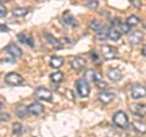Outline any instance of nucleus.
<instances>
[{
	"label": "nucleus",
	"mask_w": 146,
	"mask_h": 137,
	"mask_svg": "<svg viewBox=\"0 0 146 137\" xmlns=\"http://www.w3.org/2000/svg\"><path fill=\"white\" fill-rule=\"evenodd\" d=\"M50 65L54 68H60L63 65V58L60 56H52L51 60H50Z\"/></svg>",
	"instance_id": "21"
},
{
	"label": "nucleus",
	"mask_w": 146,
	"mask_h": 137,
	"mask_svg": "<svg viewBox=\"0 0 146 137\" xmlns=\"http://www.w3.org/2000/svg\"><path fill=\"white\" fill-rule=\"evenodd\" d=\"M107 78L111 81H119L122 79V72L118 69V68H111L107 72Z\"/></svg>",
	"instance_id": "8"
},
{
	"label": "nucleus",
	"mask_w": 146,
	"mask_h": 137,
	"mask_svg": "<svg viewBox=\"0 0 146 137\" xmlns=\"http://www.w3.org/2000/svg\"><path fill=\"white\" fill-rule=\"evenodd\" d=\"M45 36V39H46V41L50 44V45H52V46L55 47H60L61 46V43H60V40H57V39H55L54 36L51 34H49V33H45L44 34Z\"/></svg>",
	"instance_id": "19"
},
{
	"label": "nucleus",
	"mask_w": 146,
	"mask_h": 137,
	"mask_svg": "<svg viewBox=\"0 0 146 137\" xmlns=\"http://www.w3.org/2000/svg\"><path fill=\"white\" fill-rule=\"evenodd\" d=\"M6 7L3 5V3H0V17H4V16H6Z\"/></svg>",
	"instance_id": "30"
},
{
	"label": "nucleus",
	"mask_w": 146,
	"mask_h": 137,
	"mask_svg": "<svg viewBox=\"0 0 146 137\" xmlns=\"http://www.w3.org/2000/svg\"><path fill=\"white\" fill-rule=\"evenodd\" d=\"M84 66H85V60H84V58H82V57H74L72 60V67H73V69L80 70Z\"/></svg>",
	"instance_id": "15"
},
{
	"label": "nucleus",
	"mask_w": 146,
	"mask_h": 137,
	"mask_svg": "<svg viewBox=\"0 0 146 137\" xmlns=\"http://www.w3.org/2000/svg\"><path fill=\"white\" fill-rule=\"evenodd\" d=\"M107 32L108 30H105V29H100L99 32H98V34H96V38H98V40H106L107 39Z\"/></svg>",
	"instance_id": "27"
},
{
	"label": "nucleus",
	"mask_w": 146,
	"mask_h": 137,
	"mask_svg": "<svg viewBox=\"0 0 146 137\" xmlns=\"http://www.w3.org/2000/svg\"><path fill=\"white\" fill-rule=\"evenodd\" d=\"M5 83L12 86H17V85L23 84V78L20 74H17V73H9L5 76Z\"/></svg>",
	"instance_id": "4"
},
{
	"label": "nucleus",
	"mask_w": 146,
	"mask_h": 137,
	"mask_svg": "<svg viewBox=\"0 0 146 137\" xmlns=\"http://www.w3.org/2000/svg\"><path fill=\"white\" fill-rule=\"evenodd\" d=\"M101 52H102V57L107 61H111L117 56L116 49L112 47V46H108V45H104L102 49H101Z\"/></svg>",
	"instance_id": "6"
},
{
	"label": "nucleus",
	"mask_w": 146,
	"mask_h": 137,
	"mask_svg": "<svg viewBox=\"0 0 146 137\" xmlns=\"http://www.w3.org/2000/svg\"><path fill=\"white\" fill-rule=\"evenodd\" d=\"M0 32H9V28H7V27H5V26L0 24Z\"/></svg>",
	"instance_id": "34"
},
{
	"label": "nucleus",
	"mask_w": 146,
	"mask_h": 137,
	"mask_svg": "<svg viewBox=\"0 0 146 137\" xmlns=\"http://www.w3.org/2000/svg\"><path fill=\"white\" fill-rule=\"evenodd\" d=\"M121 30V33H124V34H127V33H129L130 32V27L128 26L127 23H121V26H119V28H118Z\"/></svg>",
	"instance_id": "28"
},
{
	"label": "nucleus",
	"mask_w": 146,
	"mask_h": 137,
	"mask_svg": "<svg viewBox=\"0 0 146 137\" xmlns=\"http://www.w3.org/2000/svg\"><path fill=\"white\" fill-rule=\"evenodd\" d=\"M113 124H115L116 126L118 127H121V129H127L128 127V117H127V114L124 112H117L115 115H113Z\"/></svg>",
	"instance_id": "2"
},
{
	"label": "nucleus",
	"mask_w": 146,
	"mask_h": 137,
	"mask_svg": "<svg viewBox=\"0 0 146 137\" xmlns=\"http://www.w3.org/2000/svg\"><path fill=\"white\" fill-rule=\"evenodd\" d=\"M143 55H144V56H146V46L143 47Z\"/></svg>",
	"instance_id": "35"
},
{
	"label": "nucleus",
	"mask_w": 146,
	"mask_h": 137,
	"mask_svg": "<svg viewBox=\"0 0 146 137\" xmlns=\"http://www.w3.org/2000/svg\"><path fill=\"white\" fill-rule=\"evenodd\" d=\"M144 38V35L139 30H133L129 34V43L130 44H139L141 41V39Z\"/></svg>",
	"instance_id": "13"
},
{
	"label": "nucleus",
	"mask_w": 146,
	"mask_h": 137,
	"mask_svg": "<svg viewBox=\"0 0 146 137\" xmlns=\"http://www.w3.org/2000/svg\"><path fill=\"white\" fill-rule=\"evenodd\" d=\"M130 111L136 115L144 117L146 114V106L145 104H133V106H130Z\"/></svg>",
	"instance_id": "14"
},
{
	"label": "nucleus",
	"mask_w": 146,
	"mask_h": 137,
	"mask_svg": "<svg viewBox=\"0 0 146 137\" xmlns=\"http://www.w3.org/2000/svg\"><path fill=\"white\" fill-rule=\"evenodd\" d=\"M1 108H3V102L0 101V111H1Z\"/></svg>",
	"instance_id": "36"
},
{
	"label": "nucleus",
	"mask_w": 146,
	"mask_h": 137,
	"mask_svg": "<svg viewBox=\"0 0 146 137\" xmlns=\"http://www.w3.org/2000/svg\"><path fill=\"white\" fill-rule=\"evenodd\" d=\"M27 113H28V108L27 107H25V106H18L17 108H16V114L20 118H26V115H27Z\"/></svg>",
	"instance_id": "22"
},
{
	"label": "nucleus",
	"mask_w": 146,
	"mask_h": 137,
	"mask_svg": "<svg viewBox=\"0 0 146 137\" xmlns=\"http://www.w3.org/2000/svg\"><path fill=\"white\" fill-rule=\"evenodd\" d=\"M84 79L86 81H90V83H99V81L102 80V78L94 69H86L84 73Z\"/></svg>",
	"instance_id": "7"
},
{
	"label": "nucleus",
	"mask_w": 146,
	"mask_h": 137,
	"mask_svg": "<svg viewBox=\"0 0 146 137\" xmlns=\"http://www.w3.org/2000/svg\"><path fill=\"white\" fill-rule=\"evenodd\" d=\"M35 97L42 101H46V102H51L52 101V92L45 88H38L35 90Z\"/></svg>",
	"instance_id": "3"
},
{
	"label": "nucleus",
	"mask_w": 146,
	"mask_h": 137,
	"mask_svg": "<svg viewBox=\"0 0 146 137\" xmlns=\"http://www.w3.org/2000/svg\"><path fill=\"white\" fill-rule=\"evenodd\" d=\"M98 97L102 103H110L115 98V94L111 92V91H102V92L99 94Z\"/></svg>",
	"instance_id": "11"
},
{
	"label": "nucleus",
	"mask_w": 146,
	"mask_h": 137,
	"mask_svg": "<svg viewBox=\"0 0 146 137\" xmlns=\"http://www.w3.org/2000/svg\"><path fill=\"white\" fill-rule=\"evenodd\" d=\"M130 96L133 99H139V98L146 97V88L145 86H141V85L133 86L131 91H130Z\"/></svg>",
	"instance_id": "5"
},
{
	"label": "nucleus",
	"mask_w": 146,
	"mask_h": 137,
	"mask_svg": "<svg viewBox=\"0 0 146 137\" xmlns=\"http://www.w3.org/2000/svg\"><path fill=\"white\" fill-rule=\"evenodd\" d=\"M139 17L138 16H129L127 18V24L129 26V27H134V26H138L139 24Z\"/></svg>",
	"instance_id": "23"
},
{
	"label": "nucleus",
	"mask_w": 146,
	"mask_h": 137,
	"mask_svg": "<svg viewBox=\"0 0 146 137\" xmlns=\"http://www.w3.org/2000/svg\"><path fill=\"white\" fill-rule=\"evenodd\" d=\"M121 36H122L121 30L118 28H115V27H111V28L108 29V32H107V38L113 40V41H117Z\"/></svg>",
	"instance_id": "12"
},
{
	"label": "nucleus",
	"mask_w": 146,
	"mask_h": 137,
	"mask_svg": "<svg viewBox=\"0 0 146 137\" xmlns=\"http://www.w3.org/2000/svg\"><path fill=\"white\" fill-rule=\"evenodd\" d=\"M99 6V3L96 1V0H90L89 3H86V7H89V9H93V10H95Z\"/></svg>",
	"instance_id": "29"
},
{
	"label": "nucleus",
	"mask_w": 146,
	"mask_h": 137,
	"mask_svg": "<svg viewBox=\"0 0 146 137\" xmlns=\"http://www.w3.org/2000/svg\"><path fill=\"white\" fill-rule=\"evenodd\" d=\"M17 39L20 40L21 43H23V44H27V45H29V46H32V47L34 46V41H33V39H32L31 36H28L27 34L20 33V34L17 35Z\"/></svg>",
	"instance_id": "16"
},
{
	"label": "nucleus",
	"mask_w": 146,
	"mask_h": 137,
	"mask_svg": "<svg viewBox=\"0 0 146 137\" xmlns=\"http://www.w3.org/2000/svg\"><path fill=\"white\" fill-rule=\"evenodd\" d=\"M28 11L29 10L27 7H16L12 10V15L16 16V17H23L28 13Z\"/></svg>",
	"instance_id": "20"
},
{
	"label": "nucleus",
	"mask_w": 146,
	"mask_h": 137,
	"mask_svg": "<svg viewBox=\"0 0 146 137\" xmlns=\"http://www.w3.org/2000/svg\"><path fill=\"white\" fill-rule=\"evenodd\" d=\"M28 113L32 115H40V114L44 113V107L40 103L34 102L28 107Z\"/></svg>",
	"instance_id": "9"
},
{
	"label": "nucleus",
	"mask_w": 146,
	"mask_h": 137,
	"mask_svg": "<svg viewBox=\"0 0 146 137\" xmlns=\"http://www.w3.org/2000/svg\"><path fill=\"white\" fill-rule=\"evenodd\" d=\"M91 58H94V61L95 62H98V60H99V57H98V55H96V52H91Z\"/></svg>",
	"instance_id": "33"
},
{
	"label": "nucleus",
	"mask_w": 146,
	"mask_h": 137,
	"mask_svg": "<svg viewBox=\"0 0 146 137\" xmlns=\"http://www.w3.org/2000/svg\"><path fill=\"white\" fill-rule=\"evenodd\" d=\"M76 89L78 91V95L80 97H88L90 94V86L88 84V81L83 79V78L76 81Z\"/></svg>",
	"instance_id": "1"
},
{
	"label": "nucleus",
	"mask_w": 146,
	"mask_h": 137,
	"mask_svg": "<svg viewBox=\"0 0 146 137\" xmlns=\"http://www.w3.org/2000/svg\"><path fill=\"white\" fill-rule=\"evenodd\" d=\"M133 126L136 131L141 132V134H146V121L143 120H134L133 121Z\"/></svg>",
	"instance_id": "17"
},
{
	"label": "nucleus",
	"mask_w": 146,
	"mask_h": 137,
	"mask_svg": "<svg viewBox=\"0 0 146 137\" xmlns=\"http://www.w3.org/2000/svg\"><path fill=\"white\" fill-rule=\"evenodd\" d=\"M6 1H9V0H0V3H6Z\"/></svg>",
	"instance_id": "37"
},
{
	"label": "nucleus",
	"mask_w": 146,
	"mask_h": 137,
	"mask_svg": "<svg viewBox=\"0 0 146 137\" xmlns=\"http://www.w3.org/2000/svg\"><path fill=\"white\" fill-rule=\"evenodd\" d=\"M10 119V115L6 113V114H0V121H7Z\"/></svg>",
	"instance_id": "31"
},
{
	"label": "nucleus",
	"mask_w": 146,
	"mask_h": 137,
	"mask_svg": "<svg viewBox=\"0 0 146 137\" xmlns=\"http://www.w3.org/2000/svg\"><path fill=\"white\" fill-rule=\"evenodd\" d=\"M12 131L15 135H21L22 131H23V126H22V124H20V123H15L12 126Z\"/></svg>",
	"instance_id": "26"
},
{
	"label": "nucleus",
	"mask_w": 146,
	"mask_h": 137,
	"mask_svg": "<svg viewBox=\"0 0 146 137\" xmlns=\"http://www.w3.org/2000/svg\"><path fill=\"white\" fill-rule=\"evenodd\" d=\"M130 3H131V5H134L135 7H140L141 6V1H140V0H130Z\"/></svg>",
	"instance_id": "32"
},
{
	"label": "nucleus",
	"mask_w": 146,
	"mask_h": 137,
	"mask_svg": "<svg viewBox=\"0 0 146 137\" xmlns=\"http://www.w3.org/2000/svg\"><path fill=\"white\" fill-rule=\"evenodd\" d=\"M50 79H51L52 83H60V81H62V79H63V74L61 72L52 73V74L50 75Z\"/></svg>",
	"instance_id": "24"
},
{
	"label": "nucleus",
	"mask_w": 146,
	"mask_h": 137,
	"mask_svg": "<svg viewBox=\"0 0 146 137\" xmlns=\"http://www.w3.org/2000/svg\"><path fill=\"white\" fill-rule=\"evenodd\" d=\"M89 28L90 29H93V30H95V32H99L100 29H101V23L98 21V20H93L89 23Z\"/></svg>",
	"instance_id": "25"
},
{
	"label": "nucleus",
	"mask_w": 146,
	"mask_h": 137,
	"mask_svg": "<svg viewBox=\"0 0 146 137\" xmlns=\"http://www.w3.org/2000/svg\"><path fill=\"white\" fill-rule=\"evenodd\" d=\"M62 20H63V22H65L66 24H68V26H77V22H76V18L73 17L70 12H65L62 15Z\"/></svg>",
	"instance_id": "18"
},
{
	"label": "nucleus",
	"mask_w": 146,
	"mask_h": 137,
	"mask_svg": "<svg viewBox=\"0 0 146 137\" xmlns=\"http://www.w3.org/2000/svg\"><path fill=\"white\" fill-rule=\"evenodd\" d=\"M6 51L11 55V56H13L15 58H17V57H21L22 55H23V52H22V50L17 46V45H15V44H9L7 46H6Z\"/></svg>",
	"instance_id": "10"
}]
</instances>
